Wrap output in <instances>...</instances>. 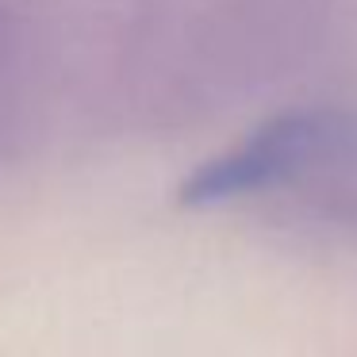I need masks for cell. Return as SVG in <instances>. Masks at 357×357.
<instances>
[{"label":"cell","instance_id":"cell-1","mask_svg":"<svg viewBox=\"0 0 357 357\" xmlns=\"http://www.w3.org/2000/svg\"><path fill=\"white\" fill-rule=\"evenodd\" d=\"M338 139V119L326 112H284L250 131L238 146L227 154H215L181 181V204L204 208V204H223L246 192L277 185V181L300 173L311 165L326 146Z\"/></svg>","mask_w":357,"mask_h":357}]
</instances>
